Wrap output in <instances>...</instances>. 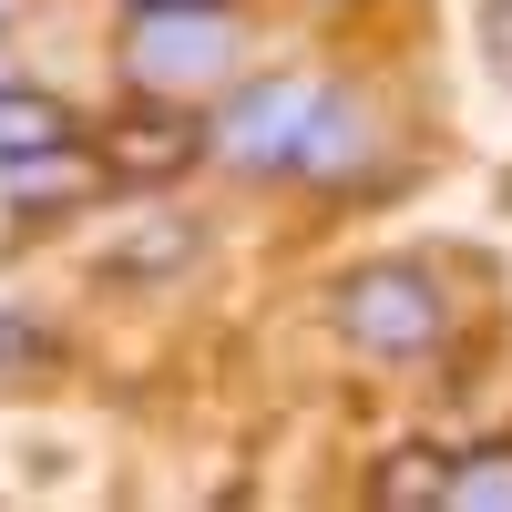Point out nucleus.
Segmentation results:
<instances>
[{
	"mask_svg": "<svg viewBox=\"0 0 512 512\" xmlns=\"http://www.w3.org/2000/svg\"><path fill=\"white\" fill-rule=\"evenodd\" d=\"M185 256H195V226H185V216H164V226H134V236L113 246V277H175Z\"/></svg>",
	"mask_w": 512,
	"mask_h": 512,
	"instance_id": "8",
	"label": "nucleus"
},
{
	"mask_svg": "<svg viewBox=\"0 0 512 512\" xmlns=\"http://www.w3.org/2000/svg\"><path fill=\"white\" fill-rule=\"evenodd\" d=\"M52 359V328L41 318H0V369H41Z\"/></svg>",
	"mask_w": 512,
	"mask_h": 512,
	"instance_id": "11",
	"label": "nucleus"
},
{
	"mask_svg": "<svg viewBox=\"0 0 512 512\" xmlns=\"http://www.w3.org/2000/svg\"><path fill=\"white\" fill-rule=\"evenodd\" d=\"M134 11H205V0H134Z\"/></svg>",
	"mask_w": 512,
	"mask_h": 512,
	"instance_id": "13",
	"label": "nucleus"
},
{
	"mask_svg": "<svg viewBox=\"0 0 512 512\" xmlns=\"http://www.w3.org/2000/svg\"><path fill=\"white\" fill-rule=\"evenodd\" d=\"M318 113H328V82L267 72V82H246V93H226V113L205 123V134H216V154L246 164V175H297V144H308Z\"/></svg>",
	"mask_w": 512,
	"mask_h": 512,
	"instance_id": "2",
	"label": "nucleus"
},
{
	"mask_svg": "<svg viewBox=\"0 0 512 512\" xmlns=\"http://www.w3.org/2000/svg\"><path fill=\"white\" fill-rule=\"evenodd\" d=\"M441 482H451L441 451H390V461L369 472V502H441Z\"/></svg>",
	"mask_w": 512,
	"mask_h": 512,
	"instance_id": "9",
	"label": "nucleus"
},
{
	"mask_svg": "<svg viewBox=\"0 0 512 512\" xmlns=\"http://www.w3.org/2000/svg\"><path fill=\"white\" fill-rule=\"evenodd\" d=\"M41 144H72V113L31 82H0V164L11 154H41Z\"/></svg>",
	"mask_w": 512,
	"mask_h": 512,
	"instance_id": "6",
	"label": "nucleus"
},
{
	"mask_svg": "<svg viewBox=\"0 0 512 512\" xmlns=\"http://www.w3.org/2000/svg\"><path fill=\"white\" fill-rule=\"evenodd\" d=\"M11 11H21V0H0V31H11Z\"/></svg>",
	"mask_w": 512,
	"mask_h": 512,
	"instance_id": "14",
	"label": "nucleus"
},
{
	"mask_svg": "<svg viewBox=\"0 0 512 512\" xmlns=\"http://www.w3.org/2000/svg\"><path fill=\"white\" fill-rule=\"evenodd\" d=\"M482 41H492V62L512 72V0H482Z\"/></svg>",
	"mask_w": 512,
	"mask_h": 512,
	"instance_id": "12",
	"label": "nucleus"
},
{
	"mask_svg": "<svg viewBox=\"0 0 512 512\" xmlns=\"http://www.w3.org/2000/svg\"><path fill=\"white\" fill-rule=\"evenodd\" d=\"M349 154H359V113H349V103L328 93V113L308 123V144H297V175H338Z\"/></svg>",
	"mask_w": 512,
	"mask_h": 512,
	"instance_id": "10",
	"label": "nucleus"
},
{
	"mask_svg": "<svg viewBox=\"0 0 512 512\" xmlns=\"http://www.w3.org/2000/svg\"><path fill=\"white\" fill-rule=\"evenodd\" d=\"M328 318L338 338H349L359 359H431L441 338H451V308H441V287L410 267V256H379V267H349L328 297Z\"/></svg>",
	"mask_w": 512,
	"mask_h": 512,
	"instance_id": "1",
	"label": "nucleus"
},
{
	"mask_svg": "<svg viewBox=\"0 0 512 512\" xmlns=\"http://www.w3.org/2000/svg\"><path fill=\"white\" fill-rule=\"evenodd\" d=\"M441 512H512V441L461 451V461H451V482H441Z\"/></svg>",
	"mask_w": 512,
	"mask_h": 512,
	"instance_id": "7",
	"label": "nucleus"
},
{
	"mask_svg": "<svg viewBox=\"0 0 512 512\" xmlns=\"http://www.w3.org/2000/svg\"><path fill=\"white\" fill-rule=\"evenodd\" d=\"M123 72H134L144 93L226 82V72H236V21H226V0H205V11H134V31H123Z\"/></svg>",
	"mask_w": 512,
	"mask_h": 512,
	"instance_id": "3",
	"label": "nucleus"
},
{
	"mask_svg": "<svg viewBox=\"0 0 512 512\" xmlns=\"http://www.w3.org/2000/svg\"><path fill=\"white\" fill-rule=\"evenodd\" d=\"M0 82H11V72H0Z\"/></svg>",
	"mask_w": 512,
	"mask_h": 512,
	"instance_id": "15",
	"label": "nucleus"
},
{
	"mask_svg": "<svg viewBox=\"0 0 512 512\" xmlns=\"http://www.w3.org/2000/svg\"><path fill=\"white\" fill-rule=\"evenodd\" d=\"M93 175H103V154H72V144H41V154H11L0 164V195L11 205H72V195H93Z\"/></svg>",
	"mask_w": 512,
	"mask_h": 512,
	"instance_id": "5",
	"label": "nucleus"
},
{
	"mask_svg": "<svg viewBox=\"0 0 512 512\" xmlns=\"http://www.w3.org/2000/svg\"><path fill=\"white\" fill-rule=\"evenodd\" d=\"M205 144H216V134H205V123H195L175 93H144L134 113H113V123H103V144H93V154H103V175H113V185H175Z\"/></svg>",
	"mask_w": 512,
	"mask_h": 512,
	"instance_id": "4",
	"label": "nucleus"
}]
</instances>
